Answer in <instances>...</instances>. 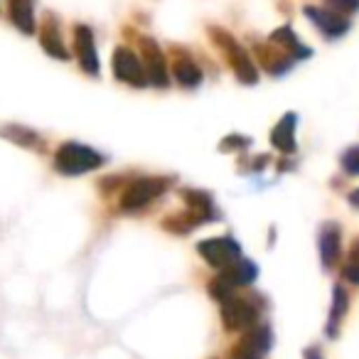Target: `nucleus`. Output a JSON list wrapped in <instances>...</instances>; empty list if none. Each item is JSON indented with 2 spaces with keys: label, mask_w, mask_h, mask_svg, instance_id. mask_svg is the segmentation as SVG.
Wrapping results in <instances>:
<instances>
[{
  "label": "nucleus",
  "mask_w": 359,
  "mask_h": 359,
  "mask_svg": "<svg viewBox=\"0 0 359 359\" xmlns=\"http://www.w3.org/2000/svg\"><path fill=\"white\" fill-rule=\"evenodd\" d=\"M224 55H226V60H229L231 69H234V76L241 84H256V81H259V69H256L254 60L246 55V50L239 47V42H236L231 50H226Z\"/></svg>",
  "instance_id": "nucleus-15"
},
{
  "label": "nucleus",
  "mask_w": 359,
  "mask_h": 359,
  "mask_svg": "<svg viewBox=\"0 0 359 359\" xmlns=\"http://www.w3.org/2000/svg\"><path fill=\"white\" fill-rule=\"evenodd\" d=\"M8 15H11L13 25L25 35H32L37 30L35 0H8Z\"/></svg>",
  "instance_id": "nucleus-16"
},
{
  "label": "nucleus",
  "mask_w": 359,
  "mask_h": 359,
  "mask_svg": "<svg viewBox=\"0 0 359 359\" xmlns=\"http://www.w3.org/2000/svg\"><path fill=\"white\" fill-rule=\"evenodd\" d=\"M339 165H342V170L347 175H354V177H357L359 175V145H349V148L342 153V158H339Z\"/></svg>",
  "instance_id": "nucleus-24"
},
{
  "label": "nucleus",
  "mask_w": 359,
  "mask_h": 359,
  "mask_svg": "<svg viewBox=\"0 0 359 359\" xmlns=\"http://www.w3.org/2000/svg\"><path fill=\"white\" fill-rule=\"evenodd\" d=\"M259 320V308L244 295H231L222 303V323L229 332H246Z\"/></svg>",
  "instance_id": "nucleus-3"
},
{
  "label": "nucleus",
  "mask_w": 359,
  "mask_h": 359,
  "mask_svg": "<svg viewBox=\"0 0 359 359\" xmlns=\"http://www.w3.org/2000/svg\"><path fill=\"white\" fill-rule=\"evenodd\" d=\"M197 251L202 254V259L215 269H226L234 261L241 259V246L236 244L231 236H215V239H205L197 244Z\"/></svg>",
  "instance_id": "nucleus-5"
},
{
  "label": "nucleus",
  "mask_w": 359,
  "mask_h": 359,
  "mask_svg": "<svg viewBox=\"0 0 359 359\" xmlns=\"http://www.w3.org/2000/svg\"><path fill=\"white\" fill-rule=\"evenodd\" d=\"M347 202H349V207H352V210H357L359 212V187L357 190H352L347 195Z\"/></svg>",
  "instance_id": "nucleus-28"
},
{
  "label": "nucleus",
  "mask_w": 359,
  "mask_h": 359,
  "mask_svg": "<svg viewBox=\"0 0 359 359\" xmlns=\"http://www.w3.org/2000/svg\"><path fill=\"white\" fill-rule=\"evenodd\" d=\"M254 52H256V60H259V65L264 67V69L269 72L271 76L285 74V72H288L290 67L295 65L293 57H290L288 52L280 50V47H276L273 42H264V45H256Z\"/></svg>",
  "instance_id": "nucleus-10"
},
{
  "label": "nucleus",
  "mask_w": 359,
  "mask_h": 359,
  "mask_svg": "<svg viewBox=\"0 0 359 359\" xmlns=\"http://www.w3.org/2000/svg\"><path fill=\"white\" fill-rule=\"evenodd\" d=\"M295 126H298V116H295L293 111L283 114V118L271 130V143H273V148H278L280 153H285V155L295 153Z\"/></svg>",
  "instance_id": "nucleus-14"
},
{
  "label": "nucleus",
  "mask_w": 359,
  "mask_h": 359,
  "mask_svg": "<svg viewBox=\"0 0 359 359\" xmlns=\"http://www.w3.org/2000/svg\"><path fill=\"white\" fill-rule=\"evenodd\" d=\"M182 197H185V205L190 212H195L197 217H202L205 222H215L217 212L215 205H212V197L202 190H182Z\"/></svg>",
  "instance_id": "nucleus-20"
},
{
  "label": "nucleus",
  "mask_w": 359,
  "mask_h": 359,
  "mask_svg": "<svg viewBox=\"0 0 359 359\" xmlns=\"http://www.w3.org/2000/svg\"><path fill=\"white\" fill-rule=\"evenodd\" d=\"M207 32H210V37H212V42H215V47H219L222 52H226V50H231V47L236 45V40H234V35H229V32L224 30V27H207Z\"/></svg>",
  "instance_id": "nucleus-25"
},
{
  "label": "nucleus",
  "mask_w": 359,
  "mask_h": 359,
  "mask_svg": "<svg viewBox=\"0 0 359 359\" xmlns=\"http://www.w3.org/2000/svg\"><path fill=\"white\" fill-rule=\"evenodd\" d=\"M207 290H210V295H212V300H217V303H224L226 298H231L234 295V285L229 283V280L224 278V276H217V278H212L210 280V285H207Z\"/></svg>",
  "instance_id": "nucleus-23"
},
{
  "label": "nucleus",
  "mask_w": 359,
  "mask_h": 359,
  "mask_svg": "<svg viewBox=\"0 0 359 359\" xmlns=\"http://www.w3.org/2000/svg\"><path fill=\"white\" fill-rule=\"evenodd\" d=\"M251 145V138H246V135H229V138L222 143V150H234V148H249Z\"/></svg>",
  "instance_id": "nucleus-27"
},
{
  "label": "nucleus",
  "mask_w": 359,
  "mask_h": 359,
  "mask_svg": "<svg viewBox=\"0 0 359 359\" xmlns=\"http://www.w3.org/2000/svg\"><path fill=\"white\" fill-rule=\"evenodd\" d=\"M172 185L170 177H138L133 180L121 195V210L123 212H135L140 207L150 205L155 197L165 195Z\"/></svg>",
  "instance_id": "nucleus-2"
},
{
  "label": "nucleus",
  "mask_w": 359,
  "mask_h": 359,
  "mask_svg": "<svg viewBox=\"0 0 359 359\" xmlns=\"http://www.w3.org/2000/svg\"><path fill=\"white\" fill-rule=\"evenodd\" d=\"M0 135H8L13 143L25 145V148H40V135L30 128H22V126H8L0 130Z\"/></svg>",
  "instance_id": "nucleus-21"
},
{
  "label": "nucleus",
  "mask_w": 359,
  "mask_h": 359,
  "mask_svg": "<svg viewBox=\"0 0 359 359\" xmlns=\"http://www.w3.org/2000/svg\"><path fill=\"white\" fill-rule=\"evenodd\" d=\"M40 45H42V50H45L50 57H55V60H62V62L69 60V52H67L65 42H62V35H60V25H57L52 13H47L45 22H42Z\"/></svg>",
  "instance_id": "nucleus-12"
},
{
  "label": "nucleus",
  "mask_w": 359,
  "mask_h": 359,
  "mask_svg": "<svg viewBox=\"0 0 359 359\" xmlns=\"http://www.w3.org/2000/svg\"><path fill=\"white\" fill-rule=\"evenodd\" d=\"M101 165H104V155L81 143H65L55 153V170L62 175H69V177L99 170Z\"/></svg>",
  "instance_id": "nucleus-1"
},
{
  "label": "nucleus",
  "mask_w": 359,
  "mask_h": 359,
  "mask_svg": "<svg viewBox=\"0 0 359 359\" xmlns=\"http://www.w3.org/2000/svg\"><path fill=\"white\" fill-rule=\"evenodd\" d=\"M273 337L271 330L266 325H254L251 330H246L244 337L231 347V359H264L269 354Z\"/></svg>",
  "instance_id": "nucleus-7"
},
{
  "label": "nucleus",
  "mask_w": 359,
  "mask_h": 359,
  "mask_svg": "<svg viewBox=\"0 0 359 359\" xmlns=\"http://www.w3.org/2000/svg\"><path fill=\"white\" fill-rule=\"evenodd\" d=\"M303 13H305V18H308V20L313 22V25L318 27L325 37H327V40H337V37H342L344 32L349 30L347 18L339 15V13H334V11H330V8L308 6Z\"/></svg>",
  "instance_id": "nucleus-9"
},
{
  "label": "nucleus",
  "mask_w": 359,
  "mask_h": 359,
  "mask_svg": "<svg viewBox=\"0 0 359 359\" xmlns=\"http://www.w3.org/2000/svg\"><path fill=\"white\" fill-rule=\"evenodd\" d=\"M74 52H76V60H79L81 69L89 76H99L101 62H99V55H96V40L89 25L74 27Z\"/></svg>",
  "instance_id": "nucleus-8"
},
{
  "label": "nucleus",
  "mask_w": 359,
  "mask_h": 359,
  "mask_svg": "<svg viewBox=\"0 0 359 359\" xmlns=\"http://www.w3.org/2000/svg\"><path fill=\"white\" fill-rule=\"evenodd\" d=\"M140 62L145 67V74H148V84L158 86V89H168V65H165V55L160 50V45L150 37H140Z\"/></svg>",
  "instance_id": "nucleus-6"
},
{
  "label": "nucleus",
  "mask_w": 359,
  "mask_h": 359,
  "mask_svg": "<svg viewBox=\"0 0 359 359\" xmlns=\"http://www.w3.org/2000/svg\"><path fill=\"white\" fill-rule=\"evenodd\" d=\"M347 310H349V293L342 288V285H334L332 305H330L327 325H325V332H327L330 339H334L339 334V327H342L344 318H347Z\"/></svg>",
  "instance_id": "nucleus-13"
},
{
  "label": "nucleus",
  "mask_w": 359,
  "mask_h": 359,
  "mask_svg": "<svg viewBox=\"0 0 359 359\" xmlns=\"http://www.w3.org/2000/svg\"><path fill=\"white\" fill-rule=\"evenodd\" d=\"M269 42H273L276 47H280L283 52H288V55L293 57L295 62H300V60H305V57L313 55V52H310L308 47H305L303 42L298 40V35H295V32L290 30L288 25L278 27V30H276L273 35H271Z\"/></svg>",
  "instance_id": "nucleus-17"
},
{
  "label": "nucleus",
  "mask_w": 359,
  "mask_h": 359,
  "mask_svg": "<svg viewBox=\"0 0 359 359\" xmlns=\"http://www.w3.org/2000/svg\"><path fill=\"white\" fill-rule=\"evenodd\" d=\"M305 359H323V352H320V347H308L303 352Z\"/></svg>",
  "instance_id": "nucleus-29"
},
{
  "label": "nucleus",
  "mask_w": 359,
  "mask_h": 359,
  "mask_svg": "<svg viewBox=\"0 0 359 359\" xmlns=\"http://www.w3.org/2000/svg\"><path fill=\"white\" fill-rule=\"evenodd\" d=\"M342 276L352 285H359V239H354L352 246H349V254L342 266Z\"/></svg>",
  "instance_id": "nucleus-22"
},
{
  "label": "nucleus",
  "mask_w": 359,
  "mask_h": 359,
  "mask_svg": "<svg viewBox=\"0 0 359 359\" xmlns=\"http://www.w3.org/2000/svg\"><path fill=\"white\" fill-rule=\"evenodd\" d=\"M172 74L175 81L180 86H185V89H195V86L202 84V72L190 57H177L172 65Z\"/></svg>",
  "instance_id": "nucleus-19"
},
{
  "label": "nucleus",
  "mask_w": 359,
  "mask_h": 359,
  "mask_svg": "<svg viewBox=\"0 0 359 359\" xmlns=\"http://www.w3.org/2000/svg\"><path fill=\"white\" fill-rule=\"evenodd\" d=\"M320 259H323L325 269H334L339 261V254H342V231H339V224L334 222H327L320 229Z\"/></svg>",
  "instance_id": "nucleus-11"
},
{
  "label": "nucleus",
  "mask_w": 359,
  "mask_h": 359,
  "mask_svg": "<svg viewBox=\"0 0 359 359\" xmlns=\"http://www.w3.org/2000/svg\"><path fill=\"white\" fill-rule=\"evenodd\" d=\"M330 11L339 13V15H352L359 11V0H325Z\"/></svg>",
  "instance_id": "nucleus-26"
},
{
  "label": "nucleus",
  "mask_w": 359,
  "mask_h": 359,
  "mask_svg": "<svg viewBox=\"0 0 359 359\" xmlns=\"http://www.w3.org/2000/svg\"><path fill=\"white\" fill-rule=\"evenodd\" d=\"M114 76L118 81L135 89H143L148 86V74H145V67L140 62V57L135 52H130L128 47H116L114 50Z\"/></svg>",
  "instance_id": "nucleus-4"
},
{
  "label": "nucleus",
  "mask_w": 359,
  "mask_h": 359,
  "mask_svg": "<svg viewBox=\"0 0 359 359\" xmlns=\"http://www.w3.org/2000/svg\"><path fill=\"white\" fill-rule=\"evenodd\" d=\"M222 276H224L226 280H229L231 285H249L256 280V276H259V269H256V264H251L249 259H244L241 256L239 261H234L231 266H226V269H222Z\"/></svg>",
  "instance_id": "nucleus-18"
}]
</instances>
